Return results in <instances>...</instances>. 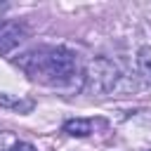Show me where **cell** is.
<instances>
[{
  "label": "cell",
  "mask_w": 151,
  "mask_h": 151,
  "mask_svg": "<svg viewBox=\"0 0 151 151\" xmlns=\"http://www.w3.org/2000/svg\"><path fill=\"white\" fill-rule=\"evenodd\" d=\"M17 64L33 80L57 87L68 85L78 73V59L66 47H35L31 52H24Z\"/></svg>",
  "instance_id": "1"
},
{
  "label": "cell",
  "mask_w": 151,
  "mask_h": 151,
  "mask_svg": "<svg viewBox=\"0 0 151 151\" xmlns=\"http://www.w3.org/2000/svg\"><path fill=\"white\" fill-rule=\"evenodd\" d=\"M92 127H94V123L90 118H71L64 123V132L71 137H87V134H92Z\"/></svg>",
  "instance_id": "4"
},
{
  "label": "cell",
  "mask_w": 151,
  "mask_h": 151,
  "mask_svg": "<svg viewBox=\"0 0 151 151\" xmlns=\"http://www.w3.org/2000/svg\"><path fill=\"white\" fill-rule=\"evenodd\" d=\"M14 142H17V139H14L12 132H2V134H0V151H9V146H12Z\"/></svg>",
  "instance_id": "7"
},
{
  "label": "cell",
  "mask_w": 151,
  "mask_h": 151,
  "mask_svg": "<svg viewBox=\"0 0 151 151\" xmlns=\"http://www.w3.org/2000/svg\"><path fill=\"white\" fill-rule=\"evenodd\" d=\"M0 24H2V21H0Z\"/></svg>",
  "instance_id": "9"
},
{
  "label": "cell",
  "mask_w": 151,
  "mask_h": 151,
  "mask_svg": "<svg viewBox=\"0 0 151 151\" xmlns=\"http://www.w3.org/2000/svg\"><path fill=\"white\" fill-rule=\"evenodd\" d=\"M9 151H35V146L28 144V142H14V144L9 146Z\"/></svg>",
  "instance_id": "8"
},
{
  "label": "cell",
  "mask_w": 151,
  "mask_h": 151,
  "mask_svg": "<svg viewBox=\"0 0 151 151\" xmlns=\"http://www.w3.org/2000/svg\"><path fill=\"white\" fill-rule=\"evenodd\" d=\"M137 64H139L142 76L151 83V47H149V45L139 47V52H137Z\"/></svg>",
  "instance_id": "6"
},
{
  "label": "cell",
  "mask_w": 151,
  "mask_h": 151,
  "mask_svg": "<svg viewBox=\"0 0 151 151\" xmlns=\"http://www.w3.org/2000/svg\"><path fill=\"white\" fill-rule=\"evenodd\" d=\"M85 90L92 92V94H106L116 87L118 78H120V71L118 66L106 59V57H94L87 68H85Z\"/></svg>",
  "instance_id": "2"
},
{
  "label": "cell",
  "mask_w": 151,
  "mask_h": 151,
  "mask_svg": "<svg viewBox=\"0 0 151 151\" xmlns=\"http://www.w3.org/2000/svg\"><path fill=\"white\" fill-rule=\"evenodd\" d=\"M0 106H5V109H14V111H19V113H28L35 104H33V99H17V97H12V94H5V92H0Z\"/></svg>",
  "instance_id": "5"
},
{
  "label": "cell",
  "mask_w": 151,
  "mask_h": 151,
  "mask_svg": "<svg viewBox=\"0 0 151 151\" xmlns=\"http://www.w3.org/2000/svg\"><path fill=\"white\" fill-rule=\"evenodd\" d=\"M24 28L19 24H12V21H5L0 24V54L9 52L12 47H17L21 40H24Z\"/></svg>",
  "instance_id": "3"
}]
</instances>
